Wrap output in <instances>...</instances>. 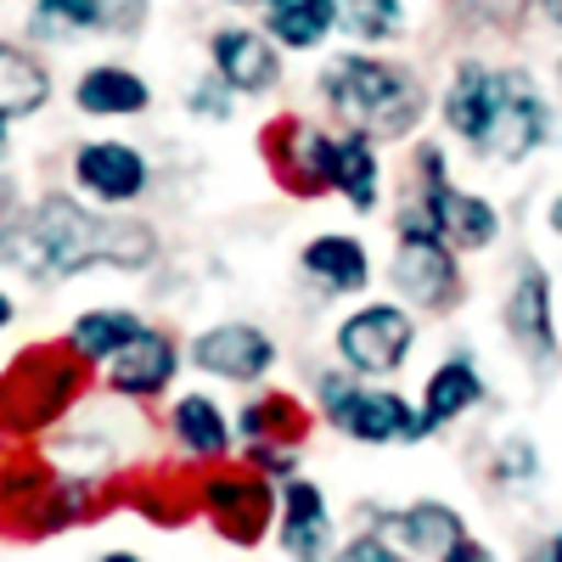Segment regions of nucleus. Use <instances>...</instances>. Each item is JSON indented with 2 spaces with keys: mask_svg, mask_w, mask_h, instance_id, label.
<instances>
[{
  "mask_svg": "<svg viewBox=\"0 0 562 562\" xmlns=\"http://www.w3.org/2000/svg\"><path fill=\"white\" fill-rule=\"evenodd\" d=\"M108 7V34H135L147 23V0H102Z\"/></svg>",
  "mask_w": 562,
  "mask_h": 562,
  "instance_id": "2f4dec72",
  "label": "nucleus"
},
{
  "mask_svg": "<svg viewBox=\"0 0 562 562\" xmlns=\"http://www.w3.org/2000/svg\"><path fill=\"white\" fill-rule=\"evenodd\" d=\"M333 524H326V501L315 484H288L281 490V546L293 562H321Z\"/></svg>",
  "mask_w": 562,
  "mask_h": 562,
  "instance_id": "aec40b11",
  "label": "nucleus"
},
{
  "mask_svg": "<svg viewBox=\"0 0 562 562\" xmlns=\"http://www.w3.org/2000/svg\"><path fill=\"white\" fill-rule=\"evenodd\" d=\"M501 97H506V68L461 63L450 74V90H445V124H450V135H461L467 147H484Z\"/></svg>",
  "mask_w": 562,
  "mask_h": 562,
  "instance_id": "9b49d317",
  "label": "nucleus"
},
{
  "mask_svg": "<svg viewBox=\"0 0 562 562\" xmlns=\"http://www.w3.org/2000/svg\"><path fill=\"white\" fill-rule=\"evenodd\" d=\"M321 90H326V108L366 135H411L422 119V85L383 57L349 52L338 63H326Z\"/></svg>",
  "mask_w": 562,
  "mask_h": 562,
  "instance_id": "f03ea898",
  "label": "nucleus"
},
{
  "mask_svg": "<svg viewBox=\"0 0 562 562\" xmlns=\"http://www.w3.org/2000/svg\"><path fill=\"white\" fill-rule=\"evenodd\" d=\"M102 562H140V557H130V551H113V557H102Z\"/></svg>",
  "mask_w": 562,
  "mask_h": 562,
  "instance_id": "ea45409f",
  "label": "nucleus"
},
{
  "mask_svg": "<svg viewBox=\"0 0 562 562\" xmlns=\"http://www.w3.org/2000/svg\"><path fill=\"white\" fill-rule=\"evenodd\" d=\"M546 12H551V23L562 29V0H546Z\"/></svg>",
  "mask_w": 562,
  "mask_h": 562,
  "instance_id": "e433bc0d",
  "label": "nucleus"
},
{
  "mask_svg": "<svg viewBox=\"0 0 562 562\" xmlns=\"http://www.w3.org/2000/svg\"><path fill=\"white\" fill-rule=\"evenodd\" d=\"M321 411L333 416L349 439H366V445L422 439V434H428V422H422L416 405H405L389 389H360L349 378H321Z\"/></svg>",
  "mask_w": 562,
  "mask_h": 562,
  "instance_id": "20e7f679",
  "label": "nucleus"
},
{
  "mask_svg": "<svg viewBox=\"0 0 562 562\" xmlns=\"http://www.w3.org/2000/svg\"><path fill=\"white\" fill-rule=\"evenodd\" d=\"M45 97H52V79H45V68L23 52V45H0V113H7V119L40 113Z\"/></svg>",
  "mask_w": 562,
  "mask_h": 562,
  "instance_id": "b1692460",
  "label": "nucleus"
},
{
  "mask_svg": "<svg viewBox=\"0 0 562 562\" xmlns=\"http://www.w3.org/2000/svg\"><path fill=\"white\" fill-rule=\"evenodd\" d=\"M74 102L79 113L90 119H130V113H147L153 108V85L119 68V63H102V68H85L79 85H74Z\"/></svg>",
  "mask_w": 562,
  "mask_h": 562,
  "instance_id": "f3484780",
  "label": "nucleus"
},
{
  "mask_svg": "<svg viewBox=\"0 0 562 562\" xmlns=\"http://www.w3.org/2000/svg\"><path fill=\"white\" fill-rule=\"evenodd\" d=\"M506 333L529 360L551 366L557 360V321H551V281L546 270H524L518 288L506 299Z\"/></svg>",
  "mask_w": 562,
  "mask_h": 562,
  "instance_id": "ddd939ff",
  "label": "nucleus"
},
{
  "mask_svg": "<svg viewBox=\"0 0 562 562\" xmlns=\"http://www.w3.org/2000/svg\"><path fill=\"white\" fill-rule=\"evenodd\" d=\"M79 394V355L63 360L57 349H29L0 378V422L7 428H40L74 405Z\"/></svg>",
  "mask_w": 562,
  "mask_h": 562,
  "instance_id": "7ed1b4c3",
  "label": "nucleus"
},
{
  "mask_svg": "<svg viewBox=\"0 0 562 562\" xmlns=\"http://www.w3.org/2000/svg\"><path fill=\"white\" fill-rule=\"evenodd\" d=\"M299 265H304L310 281H321L326 293H360L366 281H371V259H366V248H360L355 237H344V231H326V237L304 243Z\"/></svg>",
  "mask_w": 562,
  "mask_h": 562,
  "instance_id": "6ab92c4d",
  "label": "nucleus"
},
{
  "mask_svg": "<svg viewBox=\"0 0 562 562\" xmlns=\"http://www.w3.org/2000/svg\"><path fill=\"white\" fill-rule=\"evenodd\" d=\"M147 180H153L147 158L124 140H85L74 153V186L97 203H135L147 192Z\"/></svg>",
  "mask_w": 562,
  "mask_h": 562,
  "instance_id": "6e6552de",
  "label": "nucleus"
},
{
  "mask_svg": "<svg viewBox=\"0 0 562 562\" xmlns=\"http://www.w3.org/2000/svg\"><path fill=\"white\" fill-rule=\"evenodd\" d=\"M7 124H12V119H7V113H0V153H7Z\"/></svg>",
  "mask_w": 562,
  "mask_h": 562,
  "instance_id": "a19ab883",
  "label": "nucleus"
},
{
  "mask_svg": "<svg viewBox=\"0 0 562 562\" xmlns=\"http://www.w3.org/2000/svg\"><path fill=\"white\" fill-rule=\"evenodd\" d=\"M7 321H12V299H7V293H0V326H7Z\"/></svg>",
  "mask_w": 562,
  "mask_h": 562,
  "instance_id": "4c0bfd02",
  "label": "nucleus"
},
{
  "mask_svg": "<svg viewBox=\"0 0 562 562\" xmlns=\"http://www.w3.org/2000/svg\"><path fill=\"white\" fill-rule=\"evenodd\" d=\"M394 535L411 546V551H450V546H461L467 540V529H461V518L450 506H439V501H422V506H411V512H400L394 518Z\"/></svg>",
  "mask_w": 562,
  "mask_h": 562,
  "instance_id": "bb28decb",
  "label": "nucleus"
},
{
  "mask_svg": "<svg viewBox=\"0 0 562 562\" xmlns=\"http://www.w3.org/2000/svg\"><path fill=\"white\" fill-rule=\"evenodd\" d=\"M557 74H562V63H557Z\"/></svg>",
  "mask_w": 562,
  "mask_h": 562,
  "instance_id": "37998d69",
  "label": "nucleus"
},
{
  "mask_svg": "<svg viewBox=\"0 0 562 562\" xmlns=\"http://www.w3.org/2000/svg\"><path fill=\"white\" fill-rule=\"evenodd\" d=\"M344 0H270L265 7V34L281 52H315L326 45V34L338 29Z\"/></svg>",
  "mask_w": 562,
  "mask_h": 562,
  "instance_id": "a211bd4d",
  "label": "nucleus"
},
{
  "mask_svg": "<svg viewBox=\"0 0 562 562\" xmlns=\"http://www.w3.org/2000/svg\"><path fill=\"white\" fill-rule=\"evenodd\" d=\"M265 153L288 192H299V198L338 192V140L326 130H315L304 119H281L276 130H265Z\"/></svg>",
  "mask_w": 562,
  "mask_h": 562,
  "instance_id": "423d86ee",
  "label": "nucleus"
},
{
  "mask_svg": "<svg viewBox=\"0 0 562 562\" xmlns=\"http://www.w3.org/2000/svg\"><path fill=\"white\" fill-rule=\"evenodd\" d=\"M90 29H108L102 0H34V12H29L34 40H79Z\"/></svg>",
  "mask_w": 562,
  "mask_h": 562,
  "instance_id": "a878e982",
  "label": "nucleus"
},
{
  "mask_svg": "<svg viewBox=\"0 0 562 562\" xmlns=\"http://www.w3.org/2000/svg\"><path fill=\"white\" fill-rule=\"evenodd\" d=\"M175 366H180L175 338H164V333H153V326H147L135 344H124V349L108 360V383H113L119 394H130V400H153V394L169 389Z\"/></svg>",
  "mask_w": 562,
  "mask_h": 562,
  "instance_id": "4468645a",
  "label": "nucleus"
},
{
  "mask_svg": "<svg viewBox=\"0 0 562 562\" xmlns=\"http://www.w3.org/2000/svg\"><path fill=\"white\" fill-rule=\"evenodd\" d=\"M338 29L360 45H378V40H394L405 29V7L400 0H344Z\"/></svg>",
  "mask_w": 562,
  "mask_h": 562,
  "instance_id": "cd10ccee",
  "label": "nucleus"
},
{
  "mask_svg": "<svg viewBox=\"0 0 562 562\" xmlns=\"http://www.w3.org/2000/svg\"><path fill=\"white\" fill-rule=\"evenodd\" d=\"M158 243L147 225L90 214L74 198H45L29 220L0 225V265H12L23 276H79L90 265L113 270H140L153 265Z\"/></svg>",
  "mask_w": 562,
  "mask_h": 562,
  "instance_id": "f257e3e1",
  "label": "nucleus"
},
{
  "mask_svg": "<svg viewBox=\"0 0 562 562\" xmlns=\"http://www.w3.org/2000/svg\"><path fill=\"white\" fill-rule=\"evenodd\" d=\"M281 45L259 29H220L209 40V63L214 74L231 85V90H243V97H259V90H270L281 79Z\"/></svg>",
  "mask_w": 562,
  "mask_h": 562,
  "instance_id": "f8f14e48",
  "label": "nucleus"
},
{
  "mask_svg": "<svg viewBox=\"0 0 562 562\" xmlns=\"http://www.w3.org/2000/svg\"><path fill=\"white\" fill-rule=\"evenodd\" d=\"M338 562H411V557H400L389 540H349L338 551Z\"/></svg>",
  "mask_w": 562,
  "mask_h": 562,
  "instance_id": "473e14b6",
  "label": "nucleus"
},
{
  "mask_svg": "<svg viewBox=\"0 0 562 562\" xmlns=\"http://www.w3.org/2000/svg\"><path fill=\"white\" fill-rule=\"evenodd\" d=\"M546 225H551V231H557V237H562V198H557V203L546 209Z\"/></svg>",
  "mask_w": 562,
  "mask_h": 562,
  "instance_id": "c9c22d12",
  "label": "nucleus"
},
{
  "mask_svg": "<svg viewBox=\"0 0 562 562\" xmlns=\"http://www.w3.org/2000/svg\"><path fill=\"white\" fill-rule=\"evenodd\" d=\"M203 495H209L214 524H220L231 540H237V546H254V540L265 535V524H270V506H276L270 484H259V479H248V473L214 479Z\"/></svg>",
  "mask_w": 562,
  "mask_h": 562,
  "instance_id": "dca6fc26",
  "label": "nucleus"
},
{
  "mask_svg": "<svg viewBox=\"0 0 562 562\" xmlns=\"http://www.w3.org/2000/svg\"><path fill=\"white\" fill-rule=\"evenodd\" d=\"M231 7H270V0H231Z\"/></svg>",
  "mask_w": 562,
  "mask_h": 562,
  "instance_id": "79ce46f5",
  "label": "nucleus"
},
{
  "mask_svg": "<svg viewBox=\"0 0 562 562\" xmlns=\"http://www.w3.org/2000/svg\"><path fill=\"white\" fill-rule=\"evenodd\" d=\"M422 203L434 209V220H439V231H445V243L461 248V254H484V248L501 237L495 203H484V198H473V192H456L450 180H445V186H428V192H422Z\"/></svg>",
  "mask_w": 562,
  "mask_h": 562,
  "instance_id": "2eb2a0df",
  "label": "nucleus"
},
{
  "mask_svg": "<svg viewBox=\"0 0 562 562\" xmlns=\"http://www.w3.org/2000/svg\"><path fill=\"white\" fill-rule=\"evenodd\" d=\"M411 344H416V321L400 304H360L338 326V355L355 378H389V371H400Z\"/></svg>",
  "mask_w": 562,
  "mask_h": 562,
  "instance_id": "39448f33",
  "label": "nucleus"
},
{
  "mask_svg": "<svg viewBox=\"0 0 562 562\" xmlns=\"http://www.w3.org/2000/svg\"><path fill=\"white\" fill-rule=\"evenodd\" d=\"M175 434L192 456H225L231 450V422L209 394H180L175 400Z\"/></svg>",
  "mask_w": 562,
  "mask_h": 562,
  "instance_id": "393cba45",
  "label": "nucleus"
},
{
  "mask_svg": "<svg viewBox=\"0 0 562 562\" xmlns=\"http://www.w3.org/2000/svg\"><path fill=\"white\" fill-rule=\"evenodd\" d=\"M225 90H231V85L214 74V79H198L186 102H192V113H203V119H220V124H225V119H231V97H225Z\"/></svg>",
  "mask_w": 562,
  "mask_h": 562,
  "instance_id": "7c9ffc66",
  "label": "nucleus"
},
{
  "mask_svg": "<svg viewBox=\"0 0 562 562\" xmlns=\"http://www.w3.org/2000/svg\"><path fill=\"white\" fill-rule=\"evenodd\" d=\"M394 293L416 310H439L456 299V248L439 237H400L394 248Z\"/></svg>",
  "mask_w": 562,
  "mask_h": 562,
  "instance_id": "1a4fd4ad",
  "label": "nucleus"
},
{
  "mask_svg": "<svg viewBox=\"0 0 562 562\" xmlns=\"http://www.w3.org/2000/svg\"><path fill=\"white\" fill-rule=\"evenodd\" d=\"M293 450L288 445H254V467H265V473H293Z\"/></svg>",
  "mask_w": 562,
  "mask_h": 562,
  "instance_id": "72a5a7b5",
  "label": "nucleus"
},
{
  "mask_svg": "<svg viewBox=\"0 0 562 562\" xmlns=\"http://www.w3.org/2000/svg\"><path fill=\"white\" fill-rule=\"evenodd\" d=\"M535 0H456V12L467 23H512L518 12H529Z\"/></svg>",
  "mask_w": 562,
  "mask_h": 562,
  "instance_id": "c756f323",
  "label": "nucleus"
},
{
  "mask_svg": "<svg viewBox=\"0 0 562 562\" xmlns=\"http://www.w3.org/2000/svg\"><path fill=\"white\" fill-rule=\"evenodd\" d=\"M192 366H203L209 378H225V383H254L276 366V344L248 321H225L192 344Z\"/></svg>",
  "mask_w": 562,
  "mask_h": 562,
  "instance_id": "9d476101",
  "label": "nucleus"
},
{
  "mask_svg": "<svg viewBox=\"0 0 562 562\" xmlns=\"http://www.w3.org/2000/svg\"><path fill=\"white\" fill-rule=\"evenodd\" d=\"M546 124H551V113H546V102H540V90L529 85V74L506 68V97H501V108H495V124H490V135H484L479 153H490V158H501V164H524L535 147H546Z\"/></svg>",
  "mask_w": 562,
  "mask_h": 562,
  "instance_id": "0eeeda50",
  "label": "nucleus"
},
{
  "mask_svg": "<svg viewBox=\"0 0 562 562\" xmlns=\"http://www.w3.org/2000/svg\"><path fill=\"white\" fill-rule=\"evenodd\" d=\"M147 326H140L135 310H85L74 321V333H68V349L79 360H113L124 344H135Z\"/></svg>",
  "mask_w": 562,
  "mask_h": 562,
  "instance_id": "5701e85b",
  "label": "nucleus"
},
{
  "mask_svg": "<svg viewBox=\"0 0 562 562\" xmlns=\"http://www.w3.org/2000/svg\"><path fill=\"white\" fill-rule=\"evenodd\" d=\"M479 400H484L479 366L467 360V355H456V360H445L434 378H428V394H422V422H428V428H445V422H456L461 411H473Z\"/></svg>",
  "mask_w": 562,
  "mask_h": 562,
  "instance_id": "4be33fe9",
  "label": "nucleus"
},
{
  "mask_svg": "<svg viewBox=\"0 0 562 562\" xmlns=\"http://www.w3.org/2000/svg\"><path fill=\"white\" fill-rule=\"evenodd\" d=\"M546 551H551V562H562V535H557V540H551Z\"/></svg>",
  "mask_w": 562,
  "mask_h": 562,
  "instance_id": "58836bf2",
  "label": "nucleus"
},
{
  "mask_svg": "<svg viewBox=\"0 0 562 562\" xmlns=\"http://www.w3.org/2000/svg\"><path fill=\"white\" fill-rule=\"evenodd\" d=\"M445 562H495V551H484L479 540H461V546L445 551Z\"/></svg>",
  "mask_w": 562,
  "mask_h": 562,
  "instance_id": "f704fd0d",
  "label": "nucleus"
},
{
  "mask_svg": "<svg viewBox=\"0 0 562 562\" xmlns=\"http://www.w3.org/2000/svg\"><path fill=\"white\" fill-rule=\"evenodd\" d=\"M243 428L254 434V445H288V439H299L304 416L293 411V400H254Z\"/></svg>",
  "mask_w": 562,
  "mask_h": 562,
  "instance_id": "c85d7f7f",
  "label": "nucleus"
},
{
  "mask_svg": "<svg viewBox=\"0 0 562 562\" xmlns=\"http://www.w3.org/2000/svg\"><path fill=\"white\" fill-rule=\"evenodd\" d=\"M378 192H383L378 135L349 130V135L338 140V198H344L355 214H371V209H378Z\"/></svg>",
  "mask_w": 562,
  "mask_h": 562,
  "instance_id": "412c9836",
  "label": "nucleus"
}]
</instances>
